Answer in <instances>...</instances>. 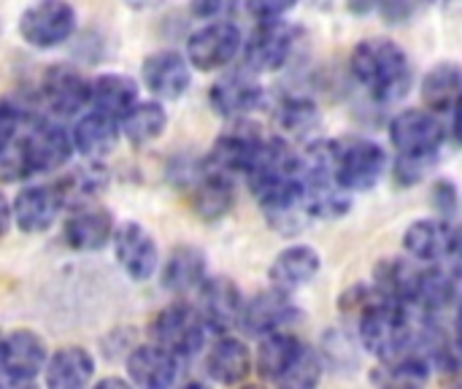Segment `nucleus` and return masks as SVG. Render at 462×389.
I'll list each match as a JSON object with an SVG mask.
<instances>
[{"mask_svg":"<svg viewBox=\"0 0 462 389\" xmlns=\"http://www.w3.org/2000/svg\"><path fill=\"white\" fill-rule=\"evenodd\" d=\"M436 368L444 376L447 384L462 387V336L457 333V338L441 344L439 355H436Z\"/></svg>","mask_w":462,"mask_h":389,"instance_id":"obj_36","label":"nucleus"},{"mask_svg":"<svg viewBox=\"0 0 462 389\" xmlns=\"http://www.w3.org/2000/svg\"><path fill=\"white\" fill-rule=\"evenodd\" d=\"M452 265L462 268V225H457V236H455V252H452Z\"/></svg>","mask_w":462,"mask_h":389,"instance_id":"obj_43","label":"nucleus"},{"mask_svg":"<svg viewBox=\"0 0 462 389\" xmlns=\"http://www.w3.org/2000/svg\"><path fill=\"white\" fill-rule=\"evenodd\" d=\"M387 152L368 138L338 141V184L346 192L374 190L387 173Z\"/></svg>","mask_w":462,"mask_h":389,"instance_id":"obj_6","label":"nucleus"},{"mask_svg":"<svg viewBox=\"0 0 462 389\" xmlns=\"http://www.w3.org/2000/svg\"><path fill=\"white\" fill-rule=\"evenodd\" d=\"M130 384H133L130 379H114V376H111V379H100V382H95V387H97V389H106V387H130Z\"/></svg>","mask_w":462,"mask_h":389,"instance_id":"obj_44","label":"nucleus"},{"mask_svg":"<svg viewBox=\"0 0 462 389\" xmlns=\"http://www.w3.org/2000/svg\"><path fill=\"white\" fill-rule=\"evenodd\" d=\"M238 0H192V11L203 19H222L236 8Z\"/></svg>","mask_w":462,"mask_h":389,"instance_id":"obj_40","label":"nucleus"},{"mask_svg":"<svg viewBox=\"0 0 462 389\" xmlns=\"http://www.w3.org/2000/svg\"><path fill=\"white\" fill-rule=\"evenodd\" d=\"M206 333H208V322L203 311L189 303H171L162 311H157L154 320L149 322L152 341L171 349L181 360L195 357L203 349Z\"/></svg>","mask_w":462,"mask_h":389,"instance_id":"obj_3","label":"nucleus"},{"mask_svg":"<svg viewBox=\"0 0 462 389\" xmlns=\"http://www.w3.org/2000/svg\"><path fill=\"white\" fill-rule=\"evenodd\" d=\"M114 214L97 206H79L62 225V241L76 252H97L114 244Z\"/></svg>","mask_w":462,"mask_h":389,"instance_id":"obj_20","label":"nucleus"},{"mask_svg":"<svg viewBox=\"0 0 462 389\" xmlns=\"http://www.w3.org/2000/svg\"><path fill=\"white\" fill-rule=\"evenodd\" d=\"M349 70L355 81L376 100L395 103L409 95L414 70L409 54L390 38H365L352 49Z\"/></svg>","mask_w":462,"mask_h":389,"instance_id":"obj_1","label":"nucleus"},{"mask_svg":"<svg viewBox=\"0 0 462 389\" xmlns=\"http://www.w3.org/2000/svg\"><path fill=\"white\" fill-rule=\"evenodd\" d=\"M462 97V70L455 62H439L422 79V103L425 108L444 114L452 111Z\"/></svg>","mask_w":462,"mask_h":389,"instance_id":"obj_31","label":"nucleus"},{"mask_svg":"<svg viewBox=\"0 0 462 389\" xmlns=\"http://www.w3.org/2000/svg\"><path fill=\"white\" fill-rule=\"evenodd\" d=\"M457 333L462 336V301H457Z\"/></svg>","mask_w":462,"mask_h":389,"instance_id":"obj_45","label":"nucleus"},{"mask_svg":"<svg viewBox=\"0 0 462 389\" xmlns=\"http://www.w3.org/2000/svg\"><path fill=\"white\" fill-rule=\"evenodd\" d=\"M244 51V38L241 30L233 22L217 19L195 30L187 41V57L195 70H219L230 65L238 54Z\"/></svg>","mask_w":462,"mask_h":389,"instance_id":"obj_9","label":"nucleus"},{"mask_svg":"<svg viewBox=\"0 0 462 389\" xmlns=\"http://www.w3.org/2000/svg\"><path fill=\"white\" fill-rule=\"evenodd\" d=\"M300 309L292 303V292H284V290H276L271 287L268 292L257 295L252 303H246V311H244V328L252 333V336H271V333H279V330H287L290 325H295L300 320Z\"/></svg>","mask_w":462,"mask_h":389,"instance_id":"obj_19","label":"nucleus"},{"mask_svg":"<svg viewBox=\"0 0 462 389\" xmlns=\"http://www.w3.org/2000/svg\"><path fill=\"white\" fill-rule=\"evenodd\" d=\"M300 30L284 19L260 22L257 30L244 43V62L254 73H271L290 62L295 46H298Z\"/></svg>","mask_w":462,"mask_h":389,"instance_id":"obj_7","label":"nucleus"},{"mask_svg":"<svg viewBox=\"0 0 462 389\" xmlns=\"http://www.w3.org/2000/svg\"><path fill=\"white\" fill-rule=\"evenodd\" d=\"M181 357L160 344H143L127 355V379L135 387L168 389L181 382Z\"/></svg>","mask_w":462,"mask_h":389,"instance_id":"obj_13","label":"nucleus"},{"mask_svg":"<svg viewBox=\"0 0 462 389\" xmlns=\"http://www.w3.org/2000/svg\"><path fill=\"white\" fill-rule=\"evenodd\" d=\"M252 371H254L252 349L236 336H222L206 355V374L217 384L225 387L244 384Z\"/></svg>","mask_w":462,"mask_h":389,"instance_id":"obj_24","label":"nucleus"},{"mask_svg":"<svg viewBox=\"0 0 462 389\" xmlns=\"http://www.w3.org/2000/svg\"><path fill=\"white\" fill-rule=\"evenodd\" d=\"M49 366L46 341L27 328L8 330L0 344V368L5 387H30Z\"/></svg>","mask_w":462,"mask_h":389,"instance_id":"obj_4","label":"nucleus"},{"mask_svg":"<svg viewBox=\"0 0 462 389\" xmlns=\"http://www.w3.org/2000/svg\"><path fill=\"white\" fill-rule=\"evenodd\" d=\"M200 311H203L211 330L225 333V330L244 322L246 303H244V295H241V290L236 287L233 279L211 276L200 287Z\"/></svg>","mask_w":462,"mask_h":389,"instance_id":"obj_21","label":"nucleus"},{"mask_svg":"<svg viewBox=\"0 0 462 389\" xmlns=\"http://www.w3.org/2000/svg\"><path fill=\"white\" fill-rule=\"evenodd\" d=\"M206 279V255L198 246H176L162 265V287L171 292L200 290Z\"/></svg>","mask_w":462,"mask_h":389,"instance_id":"obj_29","label":"nucleus"},{"mask_svg":"<svg viewBox=\"0 0 462 389\" xmlns=\"http://www.w3.org/2000/svg\"><path fill=\"white\" fill-rule=\"evenodd\" d=\"M254 371L268 384L306 389L319 384L325 363L298 336L279 330V333L263 336L260 349L254 355Z\"/></svg>","mask_w":462,"mask_h":389,"instance_id":"obj_2","label":"nucleus"},{"mask_svg":"<svg viewBox=\"0 0 462 389\" xmlns=\"http://www.w3.org/2000/svg\"><path fill=\"white\" fill-rule=\"evenodd\" d=\"M168 127V111L160 100H138L125 116H122V135L135 144L146 146L157 141Z\"/></svg>","mask_w":462,"mask_h":389,"instance_id":"obj_32","label":"nucleus"},{"mask_svg":"<svg viewBox=\"0 0 462 389\" xmlns=\"http://www.w3.org/2000/svg\"><path fill=\"white\" fill-rule=\"evenodd\" d=\"M265 141L268 138H263V133L254 125L238 119L236 127L225 130L214 141V146H211V152L206 157V165L214 168V171H222L227 176H233V173H244L246 176L249 168L254 165V160L260 157Z\"/></svg>","mask_w":462,"mask_h":389,"instance_id":"obj_11","label":"nucleus"},{"mask_svg":"<svg viewBox=\"0 0 462 389\" xmlns=\"http://www.w3.org/2000/svg\"><path fill=\"white\" fill-rule=\"evenodd\" d=\"M390 141L398 154L439 157L447 141L444 125L430 108H406L390 122Z\"/></svg>","mask_w":462,"mask_h":389,"instance_id":"obj_8","label":"nucleus"},{"mask_svg":"<svg viewBox=\"0 0 462 389\" xmlns=\"http://www.w3.org/2000/svg\"><path fill=\"white\" fill-rule=\"evenodd\" d=\"M455 236L457 225L444 217L417 219L403 233V249L417 263H449L455 252Z\"/></svg>","mask_w":462,"mask_h":389,"instance_id":"obj_15","label":"nucleus"},{"mask_svg":"<svg viewBox=\"0 0 462 389\" xmlns=\"http://www.w3.org/2000/svg\"><path fill=\"white\" fill-rule=\"evenodd\" d=\"M95 357L84 347H62L49 357L43 382L49 389H81L95 379Z\"/></svg>","mask_w":462,"mask_h":389,"instance_id":"obj_26","label":"nucleus"},{"mask_svg":"<svg viewBox=\"0 0 462 389\" xmlns=\"http://www.w3.org/2000/svg\"><path fill=\"white\" fill-rule=\"evenodd\" d=\"M317 122H319V111H317V103L309 97H284L276 108V125L284 133L300 135L317 127Z\"/></svg>","mask_w":462,"mask_h":389,"instance_id":"obj_34","label":"nucleus"},{"mask_svg":"<svg viewBox=\"0 0 462 389\" xmlns=\"http://www.w3.org/2000/svg\"><path fill=\"white\" fill-rule=\"evenodd\" d=\"M452 133H455L457 144H462V97L457 100V106L452 108Z\"/></svg>","mask_w":462,"mask_h":389,"instance_id":"obj_42","label":"nucleus"},{"mask_svg":"<svg viewBox=\"0 0 462 389\" xmlns=\"http://www.w3.org/2000/svg\"><path fill=\"white\" fill-rule=\"evenodd\" d=\"M141 76L149 92L160 100H179L192 84V62L173 49H162L143 60Z\"/></svg>","mask_w":462,"mask_h":389,"instance_id":"obj_16","label":"nucleus"},{"mask_svg":"<svg viewBox=\"0 0 462 389\" xmlns=\"http://www.w3.org/2000/svg\"><path fill=\"white\" fill-rule=\"evenodd\" d=\"M322 268V257L314 246L309 244H292L276 255V260L268 268V282L276 290L284 292H298L309 287Z\"/></svg>","mask_w":462,"mask_h":389,"instance_id":"obj_22","label":"nucleus"},{"mask_svg":"<svg viewBox=\"0 0 462 389\" xmlns=\"http://www.w3.org/2000/svg\"><path fill=\"white\" fill-rule=\"evenodd\" d=\"M422 3H425V0H379V11L384 14L387 22L401 24V22L411 19Z\"/></svg>","mask_w":462,"mask_h":389,"instance_id":"obj_39","label":"nucleus"},{"mask_svg":"<svg viewBox=\"0 0 462 389\" xmlns=\"http://www.w3.org/2000/svg\"><path fill=\"white\" fill-rule=\"evenodd\" d=\"M22 146L32 176L65 168L70 154L76 152L73 133H68L57 122H32L30 130L22 135Z\"/></svg>","mask_w":462,"mask_h":389,"instance_id":"obj_10","label":"nucleus"},{"mask_svg":"<svg viewBox=\"0 0 462 389\" xmlns=\"http://www.w3.org/2000/svg\"><path fill=\"white\" fill-rule=\"evenodd\" d=\"M79 16L68 0H35L19 16V35L32 49H54L76 32Z\"/></svg>","mask_w":462,"mask_h":389,"instance_id":"obj_5","label":"nucleus"},{"mask_svg":"<svg viewBox=\"0 0 462 389\" xmlns=\"http://www.w3.org/2000/svg\"><path fill=\"white\" fill-rule=\"evenodd\" d=\"M14 222L22 233H43L49 230L60 211L65 208V200L57 190V184H35L24 187L14 200Z\"/></svg>","mask_w":462,"mask_h":389,"instance_id":"obj_18","label":"nucleus"},{"mask_svg":"<svg viewBox=\"0 0 462 389\" xmlns=\"http://www.w3.org/2000/svg\"><path fill=\"white\" fill-rule=\"evenodd\" d=\"M346 5H349V11H352V14L365 16V14H371V11H376V8H379V0H346Z\"/></svg>","mask_w":462,"mask_h":389,"instance_id":"obj_41","label":"nucleus"},{"mask_svg":"<svg viewBox=\"0 0 462 389\" xmlns=\"http://www.w3.org/2000/svg\"><path fill=\"white\" fill-rule=\"evenodd\" d=\"M295 5H298V0H246V11H249V16H254L257 22L284 19Z\"/></svg>","mask_w":462,"mask_h":389,"instance_id":"obj_37","label":"nucleus"},{"mask_svg":"<svg viewBox=\"0 0 462 389\" xmlns=\"http://www.w3.org/2000/svg\"><path fill=\"white\" fill-rule=\"evenodd\" d=\"M138 103V84L125 73H103L92 81V108L122 122V116Z\"/></svg>","mask_w":462,"mask_h":389,"instance_id":"obj_30","label":"nucleus"},{"mask_svg":"<svg viewBox=\"0 0 462 389\" xmlns=\"http://www.w3.org/2000/svg\"><path fill=\"white\" fill-rule=\"evenodd\" d=\"M263 100H265V89L249 73H227L217 79L208 89L211 108L227 119H244L246 114L257 111Z\"/></svg>","mask_w":462,"mask_h":389,"instance_id":"obj_17","label":"nucleus"},{"mask_svg":"<svg viewBox=\"0 0 462 389\" xmlns=\"http://www.w3.org/2000/svg\"><path fill=\"white\" fill-rule=\"evenodd\" d=\"M65 206H87V200L97 198L108 187V173L97 160H89L81 168H73L60 181H54Z\"/></svg>","mask_w":462,"mask_h":389,"instance_id":"obj_33","label":"nucleus"},{"mask_svg":"<svg viewBox=\"0 0 462 389\" xmlns=\"http://www.w3.org/2000/svg\"><path fill=\"white\" fill-rule=\"evenodd\" d=\"M192 208L203 222H219L236 206V187L233 179L222 171H214L203 162L198 176L192 179Z\"/></svg>","mask_w":462,"mask_h":389,"instance_id":"obj_23","label":"nucleus"},{"mask_svg":"<svg viewBox=\"0 0 462 389\" xmlns=\"http://www.w3.org/2000/svg\"><path fill=\"white\" fill-rule=\"evenodd\" d=\"M462 268L452 263H433V268H422L420 290H417V309L436 314L460 301Z\"/></svg>","mask_w":462,"mask_h":389,"instance_id":"obj_25","label":"nucleus"},{"mask_svg":"<svg viewBox=\"0 0 462 389\" xmlns=\"http://www.w3.org/2000/svg\"><path fill=\"white\" fill-rule=\"evenodd\" d=\"M41 97L54 114L73 116L92 103V81L70 65H51L41 79Z\"/></svg>","mask_w":462,"mask_h":389,"instance_id":"obj_14","label":"nucleus"},{"mask_svg":"<svg viewBox=\"0 0 462 389\" xmlns=\"http://www.w3.org/2000/svg\"><path fill=\"white\" fill-rule=\"evenodd\" d=\"M119 133H122V122L103 114V111H89L87 116H81L73 127V144H76V152L84 154L87 160H103L108 157L114 149H116V141H119Z\"/></svg>","mask_w":462,"mask_h":389,"instance_id":"obj_27","label":"nucleus"},{"mask_svg":"<svg viewBox=\"0 0 462 389\" xmlns=\"http://www.w3.org/2000/svg\"><path fill=\"white\" fill-rule=\"evenodd\" d=\"M430 203H433V208H436L439 217L449 219V217L457 211V187H455L452 181H447V179L436 181V184H433V198H430Z\"/></svg>","mask_w":462,"mask_h":389,"instance_id":"obj_38","label":"nucleus"},{"mask_svg":"<svg viewBox=\"0 0 462 389\" xmlns=\"http://www.w3.org/2000/svg\"><path fill=\"white\" fill-rule=\"evenodd\" d=\"M420 276L422 268L414 263V257H384L374 268V284L390 295L393 301H401L406 306L417 303V290H420Z\"/></svg>","mask_w":462,"mask_h":389,"instance_id":"obj_28","label":"nucleus"},{"mask_svg":"<svg viewBox=\"0 0 462 389\" xmlns=\"http://www.w3.org/2000/svg\"><path fill=\"white\" fill-rule=\"evenodd\" d=\"M114 257L133 282H149L160 268L154 236L138 222H122L114 233Z\"/></svg>","mask_w":462,"mask_h":389,"instance_id":"obj_12","label":"nucleus"},{"mask_svg":"<svg viewBox=\"0 0 462 389\" xmlns=\"http://www.w3.org/2000/svg\"><path fill=\"white\" fill-rule=\"evenodd\" d=\"M439 157H420V154H398L395 162H393V176L401 187H411V184H420L430 168L436 165Z\"/></svg>","mask_w":462,"mask_h":389,"instance_id":"obj_35","label":"nucleus"}]
</instances>
